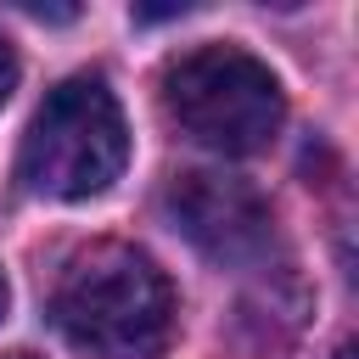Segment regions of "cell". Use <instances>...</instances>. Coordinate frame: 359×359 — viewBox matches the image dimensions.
<instances>
[{"label": "cell", "instance_id": "1", "mask_svg": "<svg viewBox=\"0 0 359 359\" xmlns=\"http://www.w3.org/2000/svg\"><path fill=\"white\" fill-rule=\"evenodd\" d=\"M174 286L151 252L129 241L79 247L50 292V320L62 337L95 359H157L174 337Z\"/></svg>", "mask_w": 359, "mask_h": 359}, {"label": "cell", "instance_id": "2", "mask_svg": "<svg viewBox=\"0 0 359 359\" xmlns=\"http://www.w3.org/2000/svg\"><path fill=\"white\" fill-rule=\"evenodd\" d=\"M123 163H129V123H123L118 95L107 90V79L73 73L28 118L17 180L22 191L50 196V202H90L112 191Z\"/></svg>", "mask_w": 359, "mask_h": 359}, {"label": "cell", "instance_id": "3", "mask_svg": "<svg viewBox=\"0 0 359 359\" xmlns=\"http://www.w3.org/2000/svg\"><path fill=\"white\" fill-rule=\"evenodd\" d=\"M163 107L196 146L219 157L264 151L286 123V90L241 45H196L163 67Z\"/></svg>", "mask_w": 359, "mask_h": 359}, {"label": "cell", "instance_id": "4", "mask_svg": "<svg viewBox=\"0 0 359 359\" xmlns=\"http://www.w3.org/2000/svg\"><path fill=\"white\" fill-rule=\"evenodd\" d=\"M168 213L180 224V236L213 258L219 269H247L269 252L275 241V219L269 202L258 196V185H247L241 174H219V168H185L168 185Z\"/></svg>", "mask_w": 359, "mask_h": 359}, {"label": "cell", "instance_id": "5", "mask_svg": "<svg viewBox=\"0 0 359 359\" xmlns=\"http://www.w3.org/2000/svg\"><path fill=\"white\" fill-rule=\"evenodd\" d=\"M11 90H17V50L0 39V107L11 101Z\"/></svg>", "mask_w": 359, "mask_h": 359}, {"label": "cell", "instance_id": "6", "mask_svg": "<svg viewBox=\"0 0 359 359\" xmlns=\"http://www.w3.org/2000/svg\"><path fill=\"white\" fill-rule=\"evenodd\" d=\"M6 309H11V286H6V275H0V320H6Z\"/></svg>", "mask_w": 359, "mask_h": 359}, {"label": "cell", "instance_id": "7", "mask_svg": "<svg viewBox=\"0 0 359 359\" xmlns=\"http://www.w3.org/2000/svg\"><path fill=\"white\" fill-rule=\"evenodd\" d=\"M331 359H353V342H342V348H337V353H331Z\"/></svg>", "mask_w": 359, "mask_h": 359}, {"label": "cell", "instance_id": "8", "mask_svg": "<svg viewBox=\"0 0 359 359\" xmlns=\"http://www.w3.org/2000/svg\"><path fill=\"white\" fill-rule=\"evenodd\" d=\"M0 359H39V353H22V348H17V353H0Z\"/></svg>", "mask_w": 359, "mask_h": 359}]
</instances>
